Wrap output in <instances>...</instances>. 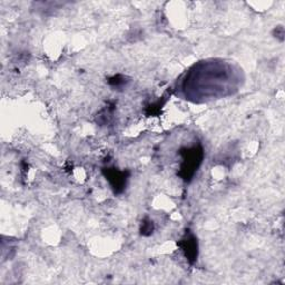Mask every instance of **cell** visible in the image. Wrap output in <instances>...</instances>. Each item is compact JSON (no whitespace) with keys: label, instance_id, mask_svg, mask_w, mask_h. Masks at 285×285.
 Masks as SVG:
<instances>
[{"label":"cell","instance_id":"1","mask_svg":"<svg viewBox=\"0 0 285 285\" xmlns=\"http://www.w3.org/2000/svg\"><path fill=\"white\" fill-rule=\"evenodd\" d=\"M183 154V164L181 167V175L184 179H191L193 174L198 170L203 159V150L200 147H193L185 149Z\"/></svg>","mask_w":285,"mask_h":285},{"label":"cell","instance_id":"2","mask_svg":"<svg viewBox=\"0 0 285 285\" xmlns=\"http://www.w3.org/2000/svg\"><path fill=\"white\" fill-rule=\"evenodd\" d=\"M105 175H106L107 179L111 182L113 188H115L116 192L123 190L125 184H126V176H125V173H120V171L113 169L108 170Z\"/></svg>","mask_w":285,"mask_h":285},{"label":"cell","instance_id":"3","mask_svg":"<svg viewBox=\"0 0 285 285\" xmlns=\"http://www.w3.org/2000/svg\"><path fill=\"white\" fill-rule=\"evenodd\" d=\"M182 247L184 252H185L186 257L190 261L195 259L196 256H198V243H196L194 236L188 235L184 238L182 242Z\"/></svg>","mask_w":285,"mask_h":285},{"label":"cell","instance_id":"4","mask_svg":"<svg viewBox=\"0 0 285 285\" xmlns=\"http://www.w3.org/2000/svg\"><path fill=\"white\" fill-rule=\"evenodd\" d=\"M125 78L124 76H121V75H117V76H114V77H112L110 79V84L112 86H114L116 88H119L121 86H124V85H126V83L127 81H125Z\"/></svg>","mask_w":285,"mask_h":285}]
</instances>
